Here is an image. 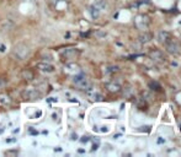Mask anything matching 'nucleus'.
I'll return each mask as SVG.
<instances>
[{
  "label": "nucleus",
  "mask_w": 181,
  "mask_h": 157,
  "mask_svg": "<svg viewBox=\"0 0 181 157\" xmlns=\"http://www.w3.org/2000/svg\"><path fill=\"white\" fill-rule=\"evenodd\" d=\"M73 82L76 85V87L79 90H84V91H87L91 88V82H90V80L83 75V74H76L73 76Z\"/></svg>",
  "instance_id": "1"
},
{
  "label": "nucleus",
  "mask_w": 181,
  "mask_h": 157,
  "mask_svg": "<svg viewBox=\"0 0 181 157\" xmlns=\"http://www.w3.org/2000/svg\"><path fill=\"white\" fill-rule=\"evenodd\" d=\"M28 54H30V49H28V47H27L26 44H23V43L16 44V46L14 47V49H12V55H14L16 59H19V60L26 59V58L28 56Z\"/></svg>",
  "instance_id": "2"
},
{
  "label": "nucleus",
  "mask_w": 181,
  "mask_h": 157,
  "mask_svg": "<svg viewBox=\"0 0 181 157\" xmlns=\"http://www.w3.org/2000/svg\"><path fill=\"white\" fill-rule=\"evenodd\" d=\"M43 93L35 88V87H31V88H26L23 92H22V97L23 100H27V101H36V100H40L42 97Z\"/></svg>",
  "instance_id": "3"
},
{
  "label": "nucleus",
  "mask_w": 181,
  "mask_h": 157,
  "mask_svg": "<svg viewBox=\"0 0 181 157\" xmlns=\"http://www.w3.org/2000/svg\"><path fill=\"white\" fill-rule=\"evenodd\" d=\"M163 44L166 47V49H168L169 53H171V54H174V55H177V54L180 53V44L175 41V38L170 37V38H169L168 41H165Z\"/></svg>",
  "instance_id": "4"
},
{
  "label": "nucleus",
  "mask_w": 181,
  "mask_h": 157,
  "mask_svg": "<svg viewBox=\"0 0 181 157\" xmlns=\"http://www.w3.org/2000/svg\"><path fill=\"white\" fill-rule=\"evenodd\" d=\"M79 55V50L75 48H69V49H64L60 52V56H62L64 60H69V59H74Z\"/></svg>",
  "instance_id": "5"
},
{
  "label": "nucleus",
  "mask_w": 181,
  "mask_h": 157,
  "mask_svg": "<svg viewBox=\"0 0 181 157\" xmlns=\"http://www.w3.org/2000/svg\"><path fill=\"white\" fill-rule=\"evenodd\" d=\"M38 69L42 73H46V74H51V73H54L55 71V68L52 64H49V63H40V64H38Z\"/></svg>",
  "instance_id": "6"
},
{
  "label": "nucleus",
  "mask_w": 181,
  "mask_h": 157,
  "mask_svg": "<svg viewBox=\"0 0 181 157\" xmlns=\"http://www.w3.org/2000/svg\"><path fill=\"white\" fill-rule=\"evenodd\" d=\"M106 88L110 91V92H119L121 91V86L116 82H110V84H106Z\"/></svg>",
  "instance_id": "7"
},
{
  "label": "nucleus",
  "mask_w": 181,
  "mask_h": 157,
  "mask_svg": "<svg viewBox=\"0 0 181 157\" xmlns=\"http://www.w3.org/2000/svg\"><path fill=\"white\" fill-rule=\"evenodd\" d=\"M94 6H96L101 11V10H104L106 8V2H105V0H98V2L94 4Z\"/></svg>",
  "instance_id": "8"
},
{
  "label": "nucleus",
  "mask_w": 181,
  "mask_h": 157,
  "mask_svg": "<svg viewBox=\"0 0 181 157\" xmlns=\"http://www.w3.org/2000/svg\"><path fill=\"white\" fill-rule=\"evenodd\" d=\"M90 14H91V16L94 17V19H96L99 15H100V10L96 8V6H91V8H90Z\"/></svg>",
  "instance_id": "9"
},
{
  "label": "nucleus",
  "mask_w": 181,
  "mask_h": 157,
  "mask_svg": "<svg viewBox=\"0 0 181 157\" xmlns=\"http://www.w3.org/2000/svg\"><path fill=\"white\" fill-rule=\"evenodd\" d=\"M22 76H23V79H26V80H34V73H31V70H26V71H23L22 73Z\"/></svg>",
  "instance_id": "10"
},
{
  "label": "nucleus",
  "mask_w": 181,
  "mask_h": 157,
  "mask_svg": "<svg viewBox=\"0 0 181 157\" xmlns=\"http://www.w3.org/2000/svg\"><path fill=\"white\" fill-rule=\"evenodd\" d=\"M150 56H152L153 59H155V60H159V59H161V53L159 50H154V52L150 53Z\"/></svg>",
  "instance_id": "11"
},
{
  "label": "nucleus",
  "mask_w": 181,
  "mask_h": 157,
  "mask_svg": "<svg viewBox=\"0 0 181 157\" xmlns=\"http://www.w3.org/2000/svg\"><path fill=\"white\" fill-rule=\"evenodd\" d=\"M6 85H8V81H6V79H4V77H0V88H5V87H6Z\"/></svg>",
  "instance_id": "12"
},
{
  "label": "nucleus",
  "mask_w": 181,
  "mask_h": 157,
  "mask_svg": "<svg viewBox=\"0 0 181 157\" xmlns=\"http://www.w3.org/2000/svg\"><path fill=\"white\" fill-rule=\"evenodd\" d=\"M149 38H150V35H144V36H142V37H140V41L145 43V42H148V41H149Z\"/></svg>",
  "instance_id": "13"
},
{
  "label": "nucleus",
  "mask_w": 181,
  "mask_h": 157,
  "mask_svg": "<svg viewBox=\"0 0 181 157\" xmlns=\"http://www.w3.org/2000/svg\"><path fill=\"white\" fill-rule=\"evenodd\" d=\"M5 50H6L5 44L4 43H0V53H5Z\"/></svg>",
  "instance_id": "14"
},
{
  "label": "nucleus",
  "mask_w": 181,
  "mask_h": 157,
  "mask_svg": "<svg viewBox=\"0 0 181 157\" xmlns=\"http://www.w3.org/2000/svg\"><path fill=\"white\" fill-rule=\"evenodd\" d=\"M6 98H8V97H6V96H4V95H3V96H0V101H3V102H6V103H9L10 101H9V100H6Z\"/></svg>",
  "instance_id": "15"
},
{
  "label": "nucleus",
  "mask_w": 181,
  "mask_h": 157,
  "mask_svg": "<svg viewBox=\"0 0 181 157\" xmlns=\"http://www.w3.org/2000/svg\"><path fill=\"white\" fill-rule=\"evenodd\" d=\"M176 101H177V102L181 104V92H179L177 95H176Z\"/></svg>",
  "instance_id": "16"
},
{
  "label": "nucleus",
  "mask_w": 181,
  "mask_h": 157,
  "mask_svg": "<svg viewBox=\"0 0 181 157\" xmlns=\"http://www.w3.org/2000/svg\"><path fill=\"white\" fill-rule=\"evenodd\" d=\"M28 133H30V134H34V135H37V134H38V133H37L36 130H34L32 128H30V129H28Z\"/></svg>",
  "instance_id": "17"
},
{
  "label": "nucleus",
  "mask_w": 181,
  "mask_h": 157,
  "mask_svg": "<svg viewBox=\"0 0 181 157\" xmlns=\"http://www.w3.org/2000/svg\"><path fill=\"white\" fill-rule=\"evenodd\" d=\"M59 2H64V0H51V3H52L53 5H57Z\"/></svg>",
  "instance_id": "18"
}]
</instances>
